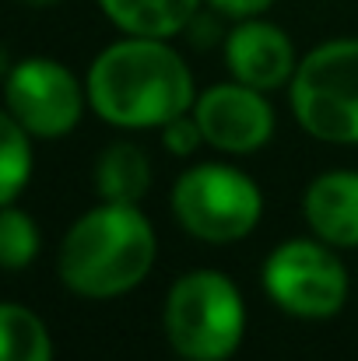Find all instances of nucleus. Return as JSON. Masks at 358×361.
<instances>
[{
    "instance_id": "7ed1b4c3",
    "label": "nucleus",
    "mask_w": 358,
    "mask_h": 361,
    "mask_svg": "<svg viewBox=\"0 0 358 361\" xmlns=\"http://www.w3.org/2000/svg\"><path fill=\"white\" fill-rule=\"evenodd\" d=\"M162 334L183 361H229L246 337V302L222 270H186L162 305Z\"/></svg>"
},
{
    "instance_id": "a211bd4d",
    "label": "nucleus",
    "mask_w": 358,
    "mask_h": 361,
    "mask_svg": "<svg viewBox=\"0 0 358 361\" xmlns=\"http://www.w3.org/2000/svg\"><path fill=\"white\" fill-rule=\"evenodd\" d=\"M25 4H32V7H49V4H60V0H25Z\"/></svg>"
},
{
    "instance_id": "20e7f679",
    "label": "nucleus",
    "mask_w": 358,
    "mask_h": 361,
    "mask_svg": "<svg viewBox=\"0 0 358 361\" xmlns=\"http://www.w3.org/2000/svg\"><path fill=\"white\" fill-rule=\"evenodd\" d=\"M295 123L323 144H358V35L313 46L288 85Z\"/></svg>"
},
{
    "instance_id": "0eeeda50",
    "label": "nucleus",
    "mask_w": 358,
    "mask_h": 361,
    "mask_svg": "<svg viewBox=\"0 0 358 361\" xmlns=\"http://www.w3.org/2000/svg\"><path fill=\"white\" fill-rule=\"evenodd\" d=\"M4 99L7 113L39 140L67 137L88 106V92L74 71L49 56H28L14 63L4 78Z\"/></svg>"
},
{
    "instance_id": "4468645a",
    "label": "nucleus",
    "mask_w": 358,
    "mask_h": 361,
    "mask_svg": "<svg viewBox=\"0 0 358 361\" xmlns=\"http://www.w3.org/2000/svg\"><path fill=\"white\" fill-rule=\"evenodd\" d=\"M32 179V133L7 109L0 113V207L14 204Z\"/></svg>"
},
{
    "instance_id": "39448f33",
    "label": "nucleus",
    "mask_w": 358,
    "mask_h": 361,
    "mask_svg": "<svg viewBox=\"0 0 358 361\" xmlns=\"http://www.w3.org/2000/svg\"><path fill=\"white\" fill-rule=\"evenodd\" d=\"M179 228L208 245H232L256 232L263 193L249 172L229 161H193L179 172L169 193Z\"/></svg>"
},
{
    "instance_id": "f8f14e48",
    "label": "nucleus",
    "mask_w": 358,
    "mask_h": 361,
    "mask_svg": "<svg viewBox=\"0 0 358 361\" xmlns=\"http://www.w3.org/2000/svg\"><path fill=\"white\" fill-rule=\"evenodd\" d=\"M151 158L144 147L130 140H113L95 161V190L99 200L113 204H141L151 190Z\"/></svg>"
},
{
    "instance_id": "6e6552de",
    "label": "nucleus",
    "mask_w": 358,
    "mask_h": 361,
    "mask_svg": "<svg viewBox=\"0 0 358 361\" xmlns=\"http://www.w3.org/2000/svg\"><path fill=\"white\" fill-rule=\"evenodd\" d=\"M190 113L204 133V144L222 154H253L267 147L278 130V113L267 92H256L236 78L197 92Z\"/></svg>"
},
{
    "instance_id": "dca6fc26",
    "label": "nucleus",
    "mask_w": 358,
    "mask_h": 361,
    "mask_svg": "<svg viewBox=\"0 0 358 361\" xmlns=\"http://www.w3.org/2000/svg\"><path fill=\"white\" fill-rule=\"evenodd\" d=\"M162 147L172 158H193L201 147H208L201 126L193 120V113H183V116H176V120H169L162 126Z\"/></svg>"
},
{
    "instance_id": "9d476101",
    "label": "nucleus",
    "mask_w": 358,
    "mask_h": 361,
    "mask_svg": "<svg viewBox=\"0 0 358 361\" xmlns=\"http://www.w3.org/2000/svg\"><path fill=\"white\" fill-rule=\"evenodd\" d=\"M302 218L309 235L334 249H358V172H320L302 193Z\"/></svg>"
},
{
    "instance_id": "423d86ee",
    "label": "nucleus",
    "mask_w": 358,
    "mask_h": 361,
    "mask_svg": "<svg viewBox=\"0 0 358 361\" xmlns=\"http://www.w3.org/2000/svg\"><path fill=\"white\" fill-rule=\"evenodd\" d=\"M341 249L316 235H295L274 245L263 259V295L295 319H330L348 305L352 277Z\"/></svg>"
},
{
    "instance_id": "1a4fd4ad",
    "label": "nucleus",
    "mask_w": 358,
    "mask_h": 361,
    "mask_svg": "<svg viewBox=\"0 0 358 361\" xmlns=\"http://www.w3.org/2000/svg\"><path fill=\"white\" fill-rule=\"evenodd\" d=\"M222 56L236 81L256 88V92H267V95L278 88H288L295 78V67L302 60L295 53L292 35L281 25L267 21L263 14L239 18L222 42Z\"/></svg>"
},
{
    "instance_id": "f03ea898",
    "label": "nucleus",
    "mask_w": 358,
    "mask_h": 361,
    "mask_svg": "<svg viewBox=\"0 0 358 361\" xmlns=\"http://www.w3.org/2000/svg\"><path fill=\"white\" fill-rule=\"evenodd\" d=\"M158 259V235L141 204L99 200L60 242V281L81 298H119L148 281Z\"/></svg>"
},
{
    "instance_id": "f257e3e1",
    "label": "nucleus",
    "mask_w": 358,
    "mask_h": 361,
    "mask_svg": "<svg viewBox=\"0 0 358 361\" xmlns=\"http://www.w3.org/2000/svg\"><path fill=\"white\" fill-rule=\"evenodd\" d=\"M88 106L119 130H162L197 102L186 56L169 39L123 35L109 42L85 74Z\"/></svg>"
},
{
    "instance_id": "ddd939ff",
    "label": "nucleus",
    "mask_w": 358,
    "mask_h": 361,
    "mask_svg": "<svg viewBox=\"0 0 358 361\" xmlns=\"http://www.w3.org/2000/svg\"><path fill=\"white\" fill-rule=\"evenodd\" d=\"M0 361H53V337L32 309L0 302Z\"/></svg>"
},
{
    "instance_id": "6ab92c4d",
    "label": "nucleus",
    "mask_w": 358,
    "mask_h": 361,
    "mask_svg": "<svg viewBox=\"0 0 358 361\" xmlns=\"http://www.w3.org/2000/svg\"><path fill=\"white\" fill-rule=\"evenodd\" d=\"M179 361H183V358H179Z\"/></svg>"
},
{
    "instance_id": "2eb2a0df",
    "label": "nucleus",
    "mask_w": 358,
    "mask_h": 361,
    "mask_svg": "<svg viewBox=\"0 0 358 361\" xmlns=\"http://www.w3.org/2000/svg\"><path fill=\"white\" fill-rule=\"evenodd\" d=\"M39 225L28 211L7 204L0 207V267L4 270H25L39 256Z\"/></svg>"
},
{
    "instance_id": "9b49d317",
    "label": "nucleus",
    "mask_w": 358,
    "mask_h": 361,
    "mask_svg": "<svg viewBox=\"0 0 358 361\" xmlns=\"http://www.w3.org/2000/svg\"><path fill=\"white\" fill-rule=\"evenodd\" d=\"M99 7L123 35L176 39L197 25L204 0H99Z\"/></svg>"
},
{
    "instance_id": "f3484780",
    "label": "nucleus",
    "mask_w": 358,
    "mask_h": 361,
    "mask_svg": "<svg viewBox=\"0 0 358 361\" xmlns=\"http://www.w3.org/2000/svg\"><path fill=\"white\" fill-rule=\"evenodd\" d=\"M211 11H218V14H225V18H256V14H267L278 0H204Z\"/></svg>"
}]
</instances>
